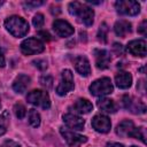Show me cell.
Here are the masks:
<instances>
[{
  "mask_svg": "<svg viewBox=\"0 0 147 147\" xmlns=\"http://www.w3.org/2000/svg\"><path fill=\"white\" fill-rule=\"evenodd\" d=\"M68 9L72 16H76L77 18H79V21L84 23L86 26H91L93 24L94 11L91 7L83 5L80 2H77V1H74L69 3Z\"/></svg>",
  "mask_w": 147,
  "mask_h": 147,
  "instance_id": "1",
  "label": "cell"
},
{
  "mask_svg": "<svg viewBox=\"0 0 147 147\" xmlns=\"http://www.w3.org/2000/svg\"><path fill=\"white\" fill-rule=\"evenodd\" d=\"M5 28L11 36L16 38L24 37L29 32V23L21 16L16 15L10 16L5 21Z\"/></svg>",
  "mask_w": 147,
  "mask_h": 147,
  "instance_id": "2",
  "label": "cell"
},
{
  "mask_svg": "<svg viewBox=\"0 0 147 147\" xmlns=\"http://www.w3.org/2000/svg\"><path fill=\"white\" fill-rule=\"evenodd\" d=\"M113 91H114V86L110 78L108 77L99 78L90 85V92L95 96H105L110 94Z\"/></svg>",
  "mask_w": 147,
  "mask_h": 147,
  "instance_id": "3",
  "label": "cell"
},
{
  "mask_svg": "<svg viewBox=\"0 0 147 147\" xmlns=\"http://www.w3.org/2000/svg\"><path fill=\"white\" fill-rule=\"evenodd\" d=\"M28 102L33 106L40 107L42 109H48L51 107V99L46 91L42 90H32L26 95Z\"/></svg>",
  "mask_w": 147,
  "mask_h": 147,
  "instance_id": "4",
  "label": "cell"
},
{
  "mask_svg": "<svg viewBox=\"0 0 147 147\" xmlns=\"http://www.w3.org/2000/svg\"><path fill=\"white\" fill-rule=\"evenodd\" d=\"M115 8L118 14L126 16H136L140 11V5L133 0H119L115 2Z\"/></svg>",
  "mask_w": 147,
  "mask_h": 147,
  "instance_id": "5",
  "label": "cell"
},
{
  "mask_svg": "<svg viewBox=\"0 0 147 147\" xmlns=\"http://www.w3.org/2000/svg\"><path fill=\"white\" fill-rule=\"evenodd\" d=\"M45 49L44 42L38 38H28L21 44V52L24 55L39 54Z\"/></svg>",
  "mask_w": 147,
  "mask_h": 147,
  "instance_id": "6",
  "label": "cell"
},
{
  "mask_svg": "<svg viewBox=\"0 0 147 147\" xmlns=\"http://www.w3.org/2000/svg\"><path fill=\"white\" fill-rule=\"evenodd\" d=\"M74 75L71 72V70L69 69H64L61 74V80L59 86L56 87V93L61 96L67 95L70 91H72L74 88Z\"/></svg>",
  "mask_w": 147,
  "mask_h": 147,
  "instance_id": "7",
  "label": "cell"
},
{
  "mask_svg": "<svg viewBox=\"0 0 147 147\" xmlns=\"http://www.w3.org/2000/svg\"><path fill=\"white\" fill-rule=\"evenodd\" d=\"M60 133L63 137V139L65 140V142L70 146V147H79L80 145L85 144L87 141V137L82 136L70 129H64L61 127L60 129Z\"/></svg>",
  "mask_w": 147,
  "mask_h": 147,
  "instance_id": "8",
  "label": "cell"
},
{
  "mask_svg": "<svg viewBox=\"0 0 147 147\" xmlns=\"http://www.w3.org/2000/svg\"><path fill=\"white\" fill-rule=\"evenodd\" d=\"M92 126L96 132L107 133L111 129V122L106 115H95L92 118Z\"/></svg>",
  "mask_w": 147,
  "mask_h": 147,
  "instance_id": "9",
  "label": "cell"
},
{
  "mask_svg": "<svg viewBox=\"0 0 147 147\" xmlns=\"http://www.w3.org/2000/svg\"><path fill=\"white\" fill-rule=\"evenodd\" d=\"M123 106L125 109L130 110L133 114H144L146 111V106L140 100H136L132 96L125 95L123 98Z\"/></svg>",
  "mask_w": 147,
  "mask_h": 147,
  "instance_id": "10",
  "label": "cell"
},
{
  "mask_svg": "<svg viewBox=\"0 0 147 147\" xmlns=\"http://www.w3.org/2000/svg\"><path fill=\"white\" fill-rule=\"evenodd\" d=\"M126 49L129 53H131L134 56H141L144 57L147 53V46H146V41L142 39H136V40H131L127 46Z\"/></svg>",
  "mask_w": 147,
  "mask_h": 147,
  "instance_id": "11",
  "label": "cell"
},
{
  "mask_svg": "<svg viewBox=\"0 0 147 147\" xmlns=\"http://www.w3.org/2000/svg\"><path fill=\"white\" fill-rule=\"evenodd\" d=\"M63 122L72 131L74 130H77V131L83 130L84 125H85V121L80 116H78L76 114H72V113H68V114L63 115Z\"/></svg>",
  "mask_w": 147,
  "mask_h": 147,
  "instance_id": "12",
  "label": "cell"
},
{
  "mask_svg": "<svg viewBox=\"0 0 147 147\" xmlns=\"http://www.w3.org/2000/svg\"><path fill=\"white\" fill-rule=\"evenodd\" d=\"M53 29L55 31V33L59 36V37H69L74 33V28L72 25L67 22V21H63V20H56L54 21L53 23Z\"/></svg>",
  "mask_w": 147,
  "mask_h": 147,
  "instance_id": "13",
  "label": "cell"
},
{
  "mask_svg": "<svg viewBox=\"0 0 147 147\" xmlns=\"http://www.w3.org/2000/svg\"><path fill=\"white\" fill-rule=\"evenodd\" d=\"M134 129H136V126H134V124H133L132 121L124 119V121H122L117 125L116 133H117V136L123 137V138H125V137H132L133 136V132H134Z\"/></svg>",
  "mask_w": 147,
  "mask_h": 147,
  "instance_id": "14",
  "label": "cell"
},
{
  "mask_svg": "<svg viewBox=\"0 0 147 147\" xmlns=\"http://www.w3.org/2000/svg\"><path fill=\"white\" fill-rule=\"evenodd\" d=\"M75 68L77 70V72L84 77H87L90 76L91 74V65H90V62L88 60L83 56V55H79L75 59Z\"/></svg>",
  "mask_w": 147,
  "mask_h": 147,
  "instance_id": "15",
  "label": "cell"
},
{
  "mask_svg": "<svg viewBox=\"0 0 147 147\" xmlns=\"http://www.w3.org/2000/svg\"><path fill=\"white\" fill-rule=\"evenodd\" d=\"M95 54V63L99 69H106L108 68L110 63V54L106 49H96L94 52Z\"/></svg>",
  "mask_w": 147,
  "mask_h": 147,
  "instance_id": "16",
  "label": "cell"
},
{
  "mask_svg": "<svg viewBox=\"0 0 147 147\" xmlns=\"http://www.w3.org/2000/svg\"><path fill=\"white\" fill-rule=\"evenodd\" d=\"M115 83H116L117 87H119L122 90L129 88L132 84V76L127 71H119L115 76Z\"/></svg>",
  "mask_w": 147,
  "mask_h": 147,
  "instance_id": "17",
  "label": "cell"
},
{
  "mask_svg": "<svg viewBox=\"0 0 147 147\" xmlns=\"http://www.w3.org/2000/svg\"><path fill=\"white\" fill-rule=\"evenodd\" d=\"M30 82H31V79H30L29 76H26V75H24V74L18 75V76L15 78L14 83H13V90H14L16 93H23V92H25V90L28 88Z\"/></svg>",
  "mask_w": 147,
  "mask_h": 147,
  "instance_id": "18",
  "label": "cell"
},
{
  "mask_svg": "<svg viewBox=\"0 0 147 147\" xmlns=\"http://www.w3.org/2000/svg\"><path fill=\"white\" fill-rule=\"evenodd\" d=\"M71 109H74V111L77 113V114H88V113L92 111L93 105L87 99H78L74 103V106L71 107Z\"/></svg>",
  "mask_w": 147,
  "mask_h": 147,
  "instance_id": "19",
  "label": "cell"
},
{
  "mask_svg": "<svg viewBox=\"0 0 147 147\" xmlns=\"http://www.w3.org/2000/svg\"><path fill=\"white\" fill-rule=\"evenodd\" d=\"M114 31L115 33L118 36V37H122L124 38L127 33H130L132 31V28H131V23L129 21H125V20H119L115 23L114 25Z\"/></svg>",
  "mask_w": 147,
  "mask_h": 147,
  "instance_id": "20",
  "label": "cell"
},
{
  "mask_svg": "<svg viewBox=\"0 0 147 147\" xmlns=\"http://www.w3.org/2000/svg\"><path fill=\"white\" fill-rule=\"evenodd\" d=\"M98 107L105 113H115L117 110V106L115 101L108 98H101L98 101Z\"/></svg>",
  "mask_w": 147,
  "mask_h": 147,
  "instance_id": "21",
  "label": "cell"
},
{
  "mask_svg": "<svg viewBox=\"0 0 147 147\" xmlns=\"http://www.w3.org/2000/svg\"><path fill=\"white\" fill-rule=\"evenodd\" d=\"M28 117H29V123H30V125L32 127H38L40 125V122H41L40 114L36 109H30Z\"/></svg>",
  "mask_w": 147,
  "mask_h": 147,
  "instance_id": "22",
  "label": "cell"
},
{
  "mask_svg": "<svg viewBox=\"0 0 147 147\" xmlns=\"http://www.w3.org/2000/svg\"><path fill=\"white\" fill-rule=\"evenodd\" d=\"M14 113H15V116L18 119H22L26 115V109H25V107L22 103H16L14 106Z\"/></svg>",
  "mask_w": 147,
  "mask_h": 147,
  "instance_id": "23",
  "label": "cell"
},
{
  "mask_svg": "<svg viewBox=\"0 0 147 147\" xmlns=\"http://www.w3.org/2000/svg\"><path fill=\"white\" fill-rule=\"evenodd\" d=\"M8 116H7V113H3L1 116H0V136L5 134L6 131H7V126H8Z\"/></svg>",
  "mask_w": 147,
  "mask_h": 147,
  "instance_id": "24",
  "label": "cell"
},
{
  "mask_svg": "<svg viewBox=\"0 0 147 147\" xmlns=\"http://www.w3.org/2000/svg\"><path fill=\"white\" fill-rule=\"evenodd\" d=\"M107 34H108V26L106 23H102L99 28V31H98V38L99 40L106 42L107 41Z\"/></svg>",
  "mask_w": 147,
  "mask_h": 147,
  "instance_id": "25",
  "label": "cell"
},
{
  "mask_svg": "<svg viewBox=\"0 0 147 147\" xmlns=\"http://www.w3.org/2000/svg\"><path fill=\"white\" fill-rule=\"evenodd\" d=\"M45 23V18H44V15L42 14H36L32 18V24L36 26V28H41Z\"/></svg>",
  "mask_w": 147,
  "mask_h": 147,
  "instance_id": "26",
  "label": "cell"
},
{
  "mask_svg": "<svg viewBox=\"0 0 147 147\" xmlns=\"http://www.w3.org/2000/svg\"><path fill=\"white\" fill-rule=\"evenodd\" d=\"M40 84L46 88H51L53 85V78L51 76H42L40 78Z\"/></svg>",
  "mask_w": 147,
  "mask_h": 147,
  "instance_id": "27",
  "label": "cell"
},
{
  "mask_svg": "<svg viewBox=\"0 0 147 147\" xmlns=\"http://www.w3.org/2000/svg\"><path fill=\"white\" fill-rule=\"evenodd\" d=\"M138 32H139L141 36H146V34H147V21H146V20H144V21L140 23V25H139V28H138Z\"/></svg>",
  "mask_w": 147,
  "mask_h": 147,
  "instance_id": "28",
  "label": "cell"
},
{
  "mask_svg": "<svg viewBox=\"0 0 147 147\" xmlns=\"http://www.w3.org/2000/svg\"><path fill=\"white\" fill-rule=\"evenodd\" d=\"M33 63H34V65L38 67L40 70H45V69L47 68V62L44 61V60H37V61H33Z\"/></svg>",
  "mask_w": 147,
  "mask_h": 147,
  "instance_id": "29",
  "label": "cell"
},
{
  "mask_svg": "<svg viewBox=\"0 0 147 147\" xmlns=\"http://www.w3.org/2000/svg\"><path fill=\"white\" fill-rule=\"evenodd\" d=\"M2 147H21V145L14 140H6L2 145Z\"/></svg>",
  "mask_w": 147,
  "mask_h": 147,
  "instance_id": "30",
  "label": "cell"
},
{
  "mask_svg": "<svg viewBox=\"0 0 147 147\" xmlns=\"http://www.w3.org/2000/svg\"><path fill=\"white\" fill-rule=\"evenodd\" d=\"M24 5L26 7H38V6L42 5V1H26V2H24Z\"/></svg>",
  "mask_w": 147,
  "mask_h": 147,
  "instance_id": "31",
  "label": "cell"
},
{
  "mask_svg": "<svg viewBox=\"0 0 147 147\" xmlns=\"http://www.w3.org/2000/svg\"><path fill=\"white\" fill-rule=\"evenodd\" d=\"M6 64V60H5V56L2 54V52L0 51V68H3Z\"/></svg>",
  "mask_w": 147,
  "mask_h": 147,
  "instance_id": "32",
  "label": "cell"
},
{
  "mask_svg": "<svg viewBox=\"0 0 147 147\" xmlns=\"http://www.w3.org/2000/svg\"><path fill=\"white\" fill-rule=\"evenodd\" d=\"M107 147H124V146L118 142H109V144H107Z\"/></svg>",
  "mask_w": 147,
  "mask_h": 147,
  "instance_id": "33",
  "label": "cell"
},
{
  "mask_svg": "<svg viewBox=\"0 0 147 147\" xmlns=\"http://www.w3.org/2000/svg\"><path fill=\"white\" fill-rule=\"evenodd\" d=\"M114 48L117 51V53H122V45L121 44H114Z\"/></svg>",
  "mask_w": 147,
  "mask_h": 147,
  "instance_id": "34",
  "label": "cell"
},
{
  "mask_svg": "<svg viewBox=\"0 0 147 147\" xmlns=\"http://www.w3.org/2000/svg\"><path fill=\"white\" fill-rule=\"evenodd\" d=\"M39 34H40V36H44V37H42V39H47V40H48V39H49V37H51V36H49V33H48L47 31H46V32H45V31H44V32H40Z\"/></svg>",
  "mask_w": 147,
  "mask_h": 147,
  "instance_id": "35",
  "label": "cell"
},
{
  "mask_svg": "<svg viewBox=\"0 0 147 147\" xmlns=\"http://www.w3.org/2000/svg\"><path fill=\"white\" fill-rule=\"evenodd\" d=\"M0 109H1V101H0Z\"/></svg>",
  "mask_w": 147,
  "mask_h": 147,
  "instance_id": "36",
  "label": "cell"
},
{
  "mask_svg": "<svg viewBox=\"0 0 147 147\" xmlns=\"http://www.w3.org/2000/svg\"><path fill=\"white\" fill-rule=\"evenodd\" d=\"M131 147H138V146H131Z\"/></svg>",
  "mask_w": 147,
  "mask_h": 147,
  "instance_id": "37",
  "label": "cell"
}]
</instances>
